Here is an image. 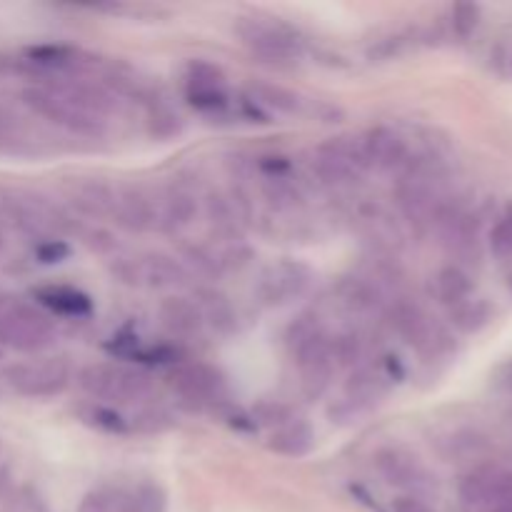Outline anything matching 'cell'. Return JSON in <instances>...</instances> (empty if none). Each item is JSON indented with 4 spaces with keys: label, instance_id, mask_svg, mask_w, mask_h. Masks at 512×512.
Listing matches in <instances>:
<instances>
[{
    "label": "cell",
    "instance_id": "6da1fadb",
    "mask_svg": "<svg viewBox=\"0 0 512 512\" xmlns=\"http://www.w3.org/2000/svg\"><path fill=\"white\" fill-rule=\"evenodd\" d=\"M23 103L35 115L75 135H100L113 110V98L103 88L75 78L28 88Z\"/></svg>",
    "mask_w": 512,
    "mask_h": 512
},
{
    "label": "cell",
    "instance_id": "7a4b0ae2",
    "mask_svg": "<svg viewBox=\"0 0 512 512\" xmlns=\"http://www.w3.org/2000/svg\"><path fill=\"white\" fill-rule=\"evenodd\" d=\"M55 328L48 315L25 300L0 295V345L20 353H40L53 345Z\"/></svg>",
    "mask_w": 512,
    "mask_h": 512
},
{
    "label": "cell",
    "instance_id": "3957f363",
    "mask_svg": "<svg viewBox=\"0 0 512 512\" xmlns=\"http://www.w3.org/2000/svg\"><path fill=\"white\" fill-rule=\"evenodd\" d=\"M78 385L95 400L130 405L145 400L153 390V380L138 368L118 363H95L80 370Z\"/></svg>",
    "mask_w": 512,
    "mask_h": 512
},
{
    "label": "cell",
    "instance_id": "277c9868",
    "mask_svg": "<svg viewBox=\"0 0 512 512\" xmlns=\"http://www.w3.org/2000/svg\"><path fill=\"white\" fill-rule=\"evenodd\" d=\"M235 33L255 55L273 63H293L303 55V40L275 18L245 15L235 23Z\"/></svg>",
    "mask_w": 512,
    "mask_h": 512
},
{
    "label": "cell",
    "instance_id": "5b68a950",
    "mask_svg": "<svg viewBox=\"0 0 512 512\" xmlns=\"http://www.w3.org/2000/svg\"><path fill=\"white\" fill-rule=\"evenodd\" d=\"M313 170L320 183L343 188V185H355L368 173L363 150H360V138H333L328 143L318 145L313 155Z\"/></svg>",
    "mask_w": 512,
    "mask_h": 512
},
{
    "label": "cell",
    "instance_id": "8992f818",
    "mask_svg": "<svg viewBox=\"0 0 512 512\" xmlns=\"http://www.w3.org/2000/svg\"><path fill=\"white\" fill-rule=\"evenodd\" d=\"M73 380V368L65 358H38L8 370V383L25 398H55Z\"/></svg>",
    "mask_w": 512,
    "mask_h": 512
},
{
    "label": "cell",
    "instance_id": "52a82bcc",
    "mask_svg": "<svg viewBox=\"0 0 512 512\" xmlns=\"http://www.w3.org/2000/svg\"><path fill=\"white\" fill-rule=\"evenodd\" d=\"M460 500L470 512H498L512 505V470L480 465L460 483Z\"/></svg>",
    "mask_w": 512,
    "mask_h": 512
},
{
    "label": "cell",
    "instance_id": "ba28073f",
    "mask_svg": "<svg viewBox=\"0 0 512 512\" xmlns=\"http://www.w3.org/2000/svg\"><path fill=\"white\" fill-rule=\"evenodd\" d=\"M440 180L435 168L430 165H410V170L405 173V178L400 180L398 188V200L400 210H403L405 218L415 225L433 223L438 210L443 208V200H440Z\"/></svg>",
    "mask_w": 512,
    "mask_h": 512
},
{
    "label": "cell",
    "instance_id": "9c48e42d",
    "mask_svg": "<svg viewBox=\"0 0 512 512\" xmlns=\"http://www.w3.org/2000/svg\"><path fill=\"white\" fill-rule=\"evenodd\" d=\"M310 283H313V273L308 265L298 263V260H278L260 273L255 295L268 308H280V305L303 298Z\"/></svg>",
    "mask_w": 512,
    "mask_h": 512
},
{
    "label": "cell",
    "instance_id": "30bf717a",
    "mask_svg": "<svg viewBox=\"0 0 512 512\" xmlns=\"http://www.w3.org/2000/svg\"><path fill=\"white\" fill-rule=\"evenodd\" d=\"M113 270L123 283L138 285V288H175L188 280V273L178 260L160 253L120 260Z\"/></svg>",
    "mask_w": 512,
    "mask_h": 512
},
{
    "label": "cell",
    "instance_id": "8fae6325",
    "mask_svg": "<svg viewBox=\"0 0 512 512\" xmlns=\"http://www.w3.org/2000/svg\"><path fill=\"white\" fill-rule=\"evenodd\" d=\"M290 353H293L295 365L300 370L303 393L310 400H318L330 388V380H333V343L328 340V335L320 333L313 340H308V343L290 350Z\"/></svg>",
    "mask_w": 512,
    "mask_h": 512
},
{
    "label": "cell",
    "instance_id": "7c38bea8",
    "mask_svg": "<svg viewBox=\"0 0 512 512\" xmlns=\"http://www.w3.org/2000/svg\"><path fill=\"white\" fill-rule=\"evenodd\" d=\"M375 468L380 470L385 480L395 488L405 490L413 498H418L420 493H428L433 490V475L428 473L423 463L415 458L413 453L403 448H383L375 455Z\"/></svg>",
    "mask_w": 512,
    "mask_h": 512
},
{
    "label": "cell",
    "instance_id": "4fadbf2b",
    "mask_svg": "<svg viewBox=\"0 0 512 512\" xmlns=\"http://www.w3.org/2000/svg\"><path fill=\"white\" fill-rule=\"evenodd\" d=\"M168 385L190 403H215L225 393L223 375L205 363L175 365L168 373Z\"/></svg>",
    "mask_w": 512,
    "mask_h": 512
},
{
    "label": "cell",
    "instance_id": "5bb4252c",
    "mask_svg": "<svg viewBox=\"0 0 512 512\" xmlns=\"http://www.w3.org/2000/svg\"><path fill=\"white\" fill-rule=\"evenodd\" d=\"M433 225L438 228L440 240L445 248L458 258H473L478 253L480 233H478V220L473 213L458 208V205L443 203V208L435 215Z\"/></svg>",
    "mask_w": 512,
    "mask_h": 512
},
{
    "label": "cell",
    "instance_id": "9a60e30c",
    "mask_svg": "<svg viewBox=\"0 0 512 512\" xmlns=\"http://www.w3.org/2000/svg\"><path fill=\"white\" fill-rule=\"evenodd\" d=\"M360 150L368 170H383V173H393V170L405 168L410 163L408 143L403 135L388 125H378L370 128L368 133L360 138Z\"/></svg>",
    "mask_w": 512,
    "mask_h": 512
},
{
    "label": "cell",
    "instance_id": "2e32d148",
    "mask_svg": "<svg viewBox=\"0 0 512 512\" xmlns=\"http://www.w3.org/2000/svg\"><path fill=\"white\" fill-rule=\"evenodd\" d=\"M185 95L200 110H218L228 100V85L218 65L190 60L185 68Z\"/></svg>",
    "mask_w": 512,
    "mask_h": 512
},
{
    "label": "cell",
    "instance_id": "e0dca14e",
    "mask_svg": "<svg viewBox=\"0 0 512 512\" xmlns=\"http://www.w3.org/2000/svg\"><path fill=\"white\" fill-rule=\"evenodd\" d=\"M110 218H113L120 228L133 230V233H143V230H150L155 225L153 200L138 188L115 190V205Z\"/></svg>",
    "mask_w": 512,
    "mask_h": 512
},
{
    "label": "cell",
    "instance_id": "ac0fdd59",
    "mask_svg": "<svg viewBox=\"0 0 512 512\" xmlns=\"http://www.w3.org/2000/svg\"><path fill=\"white\" fill-rule=\"evenodd\" d=\"M68 198L75 208L90 218H110L115 205V190L100 180H75L68 185Z\"/></svg>",
    "mask_w": 512,
    "mask_h": 512
},
{
    "label": "cell",
    "instance_id": "d6986e66",
    "mask_svg": "<svg viewBox=\"0 0 512 512\" xmlns=\"http://www.w3.org/2000/svg\"><path fill=\"white\" fill-rule=\"evenodd\" d=\"M160 323L168 333L180 335V338H188V335L200 333L203 328L205 318H203V310L195 300L188 298H180V295H173V298H165L160 303Z\"/></svg>",
    "mask_w": 512,
    "mask_h": 512
},
{
    "label": "cell",
    "instance_id": "ffe728a7",
    "mask_svg": "<svg viewBox=\"0 0 512 512\" xmlns=\"http://www.w3.org/2000/svg\"><path fill=\"white\" fill-rule=\"evenodd\" d=\"M253 90V98L258 100L260 105L265 108L275 110V113L283 115H298V118H305V115L315 113V103L313 100L303 98L295 90L283 88V85H273V83H253L250 85Z\"/></svg>",
    "mask_w": 512,
    "mask_h": 512
},
{
    "label": "cell",
    "instance_id": "44dd1931",
    "mask_svg": "<svg viewBox=\"0 0 512 512\" xmlns=\"http://www.w3.org/2000/svg\"><path fill=\"white\" fill-rule=\"evenodd\" d=\"M35 298L43 308L58 315H68V318H85L93 313V300L83 290L70 288V285H45V288L35 290Z\"/></svg>",
    "mask_w": 512,
    "mask_h": 512
},
{
    "label": "cell",
    "instance_id": "7402d4cb",
    "mask_svg": "<svg viewBox=\"0 0 512 512\" xmlns=\"http://www.w3.org/2000/svg\"><path fill=\"white\" fill-rule=\"evenodd\" d=\"M315 433L305 420H285L273 430L268 440V448L275 450L278 455H288V458H303L313 450Z\"/></svg>",
    "mask_w": 512,
    "mask_h": 512
},
{
    "label": "cell",
    "instance_id": "603a6c76",
    "mask_svg": "<svg viewBox=\"0 0 512 512\" xmlns=\"http://www.w3.org/2000/svg\"><path fill=\"white\" fill-rule=\"evenodd\" d=\"M385 393V380L383 375H378L375 370H355L350 375L348 385H345V400L343 405L350 413H358V410L370 408L373 403H378Z\"/></svg>",
    "mask_w": 512,
    "mask_h": 512
},
{
    "label": "cell",
    "instance_id": "cb8c5ba5",
    "mask_svg": "<svg viewBox=\"0 0 512 512\" xmlns=\"http://www.w3.org/2000/svg\"><path fill=\"white\" fill-rule=\"evenodd\" d=\"M395 328L415 348H430L435 343V328L428 315L413 305H398L395 308Z\"/></svg>",
    "mask_w": 512,
    "mask_h": 512
},
{
    "label": "cell",
    "instance_id": "d4e9b609",
    "mask_svg": "<svg viewBox=\"0 0 512 512\" xmlns=\"http://www.w3.org/2000/svg\"><path fill=\"white\" fill-rule=\"evenodd\" d=\"M433 293L440 303L453 305L455 308V305L465 303V300L470 298V293H473V283H470L465 270L450 265V268H443L438 275H435Z\"/></svg>",
    "mask_w": 512,
    "mask_h": 512
},
{
    "label": "cell",
    "instance_id": "484cf974",
    "mask_svg": "<svg viewBox=\"0 0 512 512\" xmlns=\"http://www.w3.org/2000/svg\"><path fill=\"white\" fill-rule=\"evenodd\" d=\"M195 213H198V200H195V195L188 193V190H173V193L168 195V200H165L163 208L165 228H185V225L193 223Z\"/></svg>",
    "mask_w": 512,
    "mask_h": 512
},
{
    "label": "cell",
    "instance_id": "4316f807",
    "mask_svg": "<svg viewBox=\"0 0 512 512\" xmlns=\"http://www.w3.org/2000/svg\"><path fill=\"white\" fill-rule=\"evenodd\" d=\"M128 498V490L105 485V488H98L85 495L78 512H125L128 510Z\"/></svg>",
    "mask_w": 512,
    "mask_h": 512
},
{
    "label": "cell",
    "instance_id": "83f0119b",
    "mask_svg": "<svg viewBox=\"0 0 512 512\" xmlns=\"http://www.w3.org/2000/svg\"><path fill=\"white\" fill-rule=\"evenodd\" d=\"M125 512H168V498H165L160 485L143 483L130 493Z\"/></svg>",
    "mask_w": 512,
    "mask_h": 512
},
{
    "label": "cell",
    "instance_id": "f1b7e54d",
    "mask_svg": "<svg viewBox=\"0 0 512 512\" xmlns=\"http://www.w3.org/2000/svg\"><path fill=\"white\" fill-rule=\"evenodd\" d=\"M490 318L488 303H480V300H465V303L455 305L453 308V323L458 325L465 333H473V330H480Z\"/></svg>",
    "mask_w": 512,
    "mask_h": 512
},
{
    "label": "cell",
    "instance_id": "f546056e",
    "mask_svg": "<svg viewBox=\"0 0 512 512\" xmlns=\"http://www.w3.org/2000/svg\"><path fill=\"white\" fill-rule=\"evenodd\" d=\"M488 243H490V253H493L495 258L500 260L512 258V210H508V213L493 225Z\"/></svg>",
    "mask_w": 512,
    "mask_h": 512
},
{
    "label": "cell",
    "instance_id": "4dcf8cb0",
    "mask_svg": "<svg viewBox=\"0 0 512 512\" xmlns=\"http://www.w3.org/2000/svg\"><path fill=\"white\" fill-rule=\"evenodd\" d=\"M480 25V5L468 3H455L453 5V30L460 38H470Z\"/></svg>",
    "mask_w": 512,
    "mask_h": 512
},
{
    "label": "cell",
    "instance_id": "1f68e13d",
    "mask_svg": "<svg viewBox=\"0 0 512 512\" xmlns=\"http://www.w3.org/2000/svg\"><path fill=\"white\" fill-rule=\"evenodd\" d=\"M200 310H203V318H208L218 328L233 325V313L228 310V303L223 298H218V295H205V308Z\"/></svg>",
    "mask_w": 512,
    "mask_h": 512
},
{
    "label": "cell",
    "instance_id": "d6a6232c",
    "mask_svg": "<svg viewBox=\"0 0 512 512\" xmlns=\"http://www.w3.org/2000/svg\"><path fill=\"white\" fill-rule=\"evenodd\" d=\"M85 420H90V423L98 425V428L110 430V433H123L125 430L123 418H118V415L108 408H93L90 413H85Z\"/></svg>",
    "mask_w": 512,
    "mask_h": 512
},
{
    "label": "cell",
    "instance_id": "836d02e7",
    "mask_svg": "<svg viewBox=\"0 0 512 512\" xmlns=\"http://www.w3.org/2000/svg\"><path fill=\"white\" fill-rule=\"evenodd\" d=\"M390 512H435L425 500L413 498V495H400L390 505Z\"/></svg>",
    "mask_w": 512,
    "mask_h": 512
},
{
    "label": "cell",
    "instance_id": "e575fe53",
    "mask_svg": "<svg viewBox=\"0 0 512 512\" xmlns=\"http://www.w3.org/2000/svg\"><path fill=\"white\" fill-rule=\"evenodd\" d=\"M65 253H68V250H65V245L55 243V240H50V243H45L43 248L38 250V255L45 260V263H55V260H58L60 255H65Z\"/></svg>",
    "mask_w": 512,
    "mask_h": 512
},
{
    "label": "cell",
    "instance_id": "d590c367",
    "mask_svg": "<svg viewBox=\"0 0 512 512\" xmlns=\"http://www.w3.org/2000/svg\"><path fill=\"white\" fill-rule=\"evenodd\" d=\"M508 288H510V295H512V275H510V280H508Z\"/></svg>",
    "mask_w": 512,
    "mask_h": 512
},
{
    "label": "cell",
    "instance_id": "8d00e7d4",
    "mask_svg": "<svg viewBox=\"0 0 512 512\" xmlns=\"http://www.w3.org/2000/svg\"><path fill=\"white\" fill-rule=\"evenodd\" d=\"M510 73H512V55H510Z\"/></svg>",
    "mask_w": 512,
    "mask_h": 512
},
{
    "label": "cell",
    "instance_id": "74e56055",
    "mask_svg": "<svg viewBox=\"0 0 512 512\" xmlns=\"http://www.w3.org/2000/svg\"><path fill=\"white\" fill-rule=\"evenodd\" d=\"M0 245H3V240H0Z\"/></svg>",
    "mask_w": 512,
    "mask_h": 512
}]
</instances>
